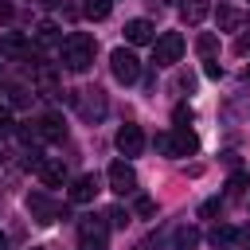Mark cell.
<instances>
[{
	"label": "cell",
	"instance_id": "6da1fadb",
	"mask_svg": "<svg viewBox=\"0 0 250 250\" xmlns=\"http://www.w3.org/2000/svg\"><path fill=\"white\" fill-rule=\"evenodd\" d=\"M90 62H94V35H86V31L66 35L62 39V66L82 74V70H90Z\"/></svg>",
	"mask_w": 250,
	"mask_h": 250
},
{
	"label": "cell",
	"instance_id": "7a4b0ae2",
	"mask_svg": "<svg viewBox=\"0 0 250 250\" xmlns=\"http://www.w3.org/2000/svg\"><path fill=\"white\" fill-rule=\"evenodd\" d=\"M105 242H109V223L98 215H86L78 223V246L82 250H105Z\"/></svg>",
	"mask_w": 250,
	"mask_h": 250
},
{
	"label": "cell",
	"instance_id": "3957f363",
	"mask_svg": "<svg viewBox=\"0 0 250 250\" xmlns=\"http://www.w3.org/2000/svg\"><path fill=\"white\" fill-rule=\"evenodd\" d=\"M184 55V35L180 31H164L156 43H152V62L156 66H176Z\"/></svg>",
	"mask_w": 250,
	"mask_h": 250
},
{
	"label": "cell",
	"instance_id": "277c9868",
	"mask_svg": "<svg viewBox=\"0 0 250 250\" xmlns=\"http://www.w3.org/2000/svg\"><path fill=\"white\" fill-rule=\"evenodd\" d=\"M109 66H113V78L117 82H137L141 78V59L129 51V47H117L109 55Z\"/></svg>",
	"mask_w": 250,
	"mask_h": 250
},
{
	"label": "cell",
	"instance_id": "5b68a950",
	"mask_svg": "<svg viewBox=\"0 0 250 250\" xmlns=\"http://www.w3.org/2000/svg\"><path fill=\"white\" fill-rule=\"evenodd\" d=\"M27 211H31V219H35V223H55L59 215L66 219V207H59L47 191H31V195H27Z\"/></svg>",
	"mask_w": 250,
	"mask_h": 250
},
{
	"label": "cell",
	"instance_id": "8992f818",
	"mask_svg": "<svg viewBox=\"0 0 250 250\" xmlns=\"http://www.w3.org/2000/svg\"><path fill=\"white\" fill-rule=\"evenodd\" d=\"M105 176H109V188H113L117 195H133V191H137V172H133L125 160H113Z\"/></svg>",
	"mask_w": 250,
	"mask_h": 250
},
{
	"label": "cell",
	"instance_id": "52a82bcc",
	"mask_svg": "<svg viewBox=\"0 0 250 250\" xmlns=\"http://www.w3.org/2000/svg\"><path fill=\"white\" fill-rule=\"evenodd\" d=\"M199 148V137L188 129V125H176L172 133H168V156H191Z\"/></svg>",
	"mask_w": 250,
	"mask_h": 250
},
{
	"label": "cell",
	"instance_id": "ba28073f",
	"mask_svg": "<svg viewBox=\"0 0 250 250\" xmlns=\"http://www.w3.org/2000/svg\"><path fill=\"white\" fill-rule=\"evenodd\" d=\"M78 113H82L86 121H98V117L105 113V94H102L98 86H90V90H78Z\"/></svg>",
	"mask_w": 250,
	"mask_h": 250
},
{
	"label": "cell",
	"instance_id": "9c48e42d",
	"mask_svg": "<svg viewBox=\"0 0 250 250\" xmlns=\"http://www.w3.org/2000/svg\"><path fill=\"white\" fill-rule=\"evenodd\" d=\"M113 141H117V152H121V156H141V148H145V133H141V125H121Z\"/></svg>",
	"mask_w": 250,
	"mask_h": 250
},
{
	"label": "cell",
	"instance_id": "30bf717a",
	"mask_svg": "<svg viewBox=\"0 0 250 250\" xmlns=\"http://www.w3.org/2000/svg\"><path fill=\"white\" fill-rule=\"evenodd\" d=\"M35 137L39 141H66V125H62V117L59 113H43L39 121H35Z\"/></svg>",
	"mask_w": 250,
	"mask_h": 250
},
{
	"label": "cell",
	"instance_id": "8fae6325",
	"mask_svg": "<svg viewBox=\"0 0 250 250\" xmlns=\"http://www.w3.org/2000/svg\"><path fill=\"white\" fill-rule=\"evenodd\" d=\"M125 39H129L133 47H141V43H156V27H152L148 20H129V23H125Z\"/></svg>",
	"mask_w": 250,
	"mask_h": 250
},
{
	"label": "cell",
	"instance_id": "7c38bea8",
	"mask_svg": "<svg viewBox=\"0 0 250 250\" xmlns=\"http://www.w3.org/2000/svg\"><path fill=\"white\" fill-rule=\"evenodd\" d=\"M94 195H98V176L94 172H86V176H78L70 184V203H90Z\"/></svg>",
	"mask_w": 250,
	"mask_h": 250
},
{
	"label": "cell",
	"instance_id": "4fadbf2b",
	"mask_svg": "<svg viewBox=\"0 0 250 250\" xmlns=\"http://www.w3.org/2000/svg\"><path fill=\"white\" fill-rule=\"evenodd\" d=\"M39 180H43L47 188H62V180H66L62 160H43V164H39Z\"/></svg>",
	"mask_w": 250,
	"mask_h": 250
},
{
	"label": "cell",
	"instance_id": "5bb4252c",
	"mask_svg": "<svg viewBox=\"0 0 250 250\" xmlns=\"http://www.w3.org/2000/svg\"><path fill=\"white\" fill-rule=\"evenodd\" d=\"M215 20H219V31H238L246 16H242L238 8H227V4H219V12H215Z\"/></svg>",
	"mask_w": 250,
	"mask_h": 250
},
{
	"label": "cell",
	"instance_id": "9a60e30c",
	"mask_svg": "<svg viewBox=\"0 0 250 250\" xmlns=\"http://www.w3.org/2000/svg\"><path fill=\"white\" fill-rule=\"evenodd\" d=\"M207 12H211V4H207V0H184V8H180L184 23H199Z\"/></svg>",
	"mask_w": 250,
	"mask_h": 250
},
{
	"label": "cell",
	"instance_id": "2e32d148",
	"mask_svg": "<svg viewBox=\"0 0 250 250\" xmlns=\"http://www.w3.org/2000/svg\"><path fill=\"white\" fill-rule=\"evenodd\" d=\"M207 238H211V246L219 250V246L238 242V230H234V227H227V223H219V227H211V234H207Z\"/></svg>",
	"mask_w": 250,
	"mask_h": 250
},
{
	"label": "cell",
	"instance_id": "e0dca14e",
	"mask_svg": "<svg viewBox=\"0 0 250 250\" xmlns=\"http://www.w3.org/2000/svg\"><path fill=\"white\" fill-rule=\"evenodd\" d=\"M199 246V230L195 227H180L176 238H172V250H195Z\"/></svg>",
	"mask_w": 250,
	"mask_h": 250
},
{
	"label": "cell",
	"instance_id": "ac0fdd59",
	"mask_svg": "<svg viewBox=\"0 0 250 250\" xmlns=\"http://www.w3.org/2000/svg\"><path fill=\"white\" fill-rule=\"evenodd\" d=\"M109 4H113V0H86V4H82V16H86V20H105V16H109Z\"/></svg>",
	"mask_w": 250,
	"mask_h": 250
},
{
	"label": "cell",
	"instance_id": "d6986e66",
	"mask_svg": "<svg viewBox=\"0 0 250 250\" xmlns=\"http://www.w3.org/2000/svg\"><path fill=\"white\" fill-rule=\"evenodd\" d=\"M31 35H35V43H55V39H59V23H55V20H43Z\"/></svg>",
	"mask_w": 250,
	"mask_h": 250
},
{
	"label": "cell",
	"instance_id": "ffe728a7",
	"mask_svg": "<svg viewBox=\"0 0 250 250\" xmlns=\"http://www.w3.org/2000/svg\"><path fill=\"white\" fill-rule=\"evenodd\" d=\"M215 47H219V39H215V35H199V39H195V51H199L203 59H207V55H211Z\"/></svg>",
	"mask_w": 250,
	"mask_h": 250
},
{
	"label": "cell",
	"instance_id": "44dd1931",
	"mask_svg": "<svg viewBox=\"0 0 250 250\" xmlns=\"http://www.w3.org/2000/svg\"><path fill=\"white\" fill-rule=\"evenodd\" d=\"M242 188H246V172H234L227 180V195H242Z\"/></svg>",
	"mask_w": 250,
	"mask_h": 250
},
{
	"label": "cell",
	"instance_id": "7402d4cb",
	"mask_svg": "<svg viewBox=\"0 0 250 250\" xmlns=\"http://www.w3.org/2000/svg\"><path fill=\"white\" fill-rule=\"evenodd\" d=\"M137 215H156V199H148V195H137Z\"/></svg>",
	"mask_w": 250,
	"mask_h": 250
},
{
	"label": "cell",
	"instance_id": "603a6c76",
	"mask_svg": "<svg viewBox=\"0 0 250 250\" xmlns=\"http://www.w3.org/2000/svg\"><path fill=\"white\" fill-rule=\"evenodd\" d=\"M219 207H223V199H207V203L199 207V215H203V219H211V215H219Z\"/></svg>",
	"mask_w": 250,
	"mask_h": 250
},
{
	"label": "cell",
	"instance_id": "cb8c5ba5",
	"mask_svg": "<svg viewBox=\"0 0 250 250\" xmlns=\"http://www.w3.org/2000/svg\"><path fill=\"white\" fill-rule=\"evenodd\" d=\"M172 117H176V125H188V121H191V105H176Z\"/></svg>",
	"mask_w": 250,
	"mask_h": 250
},
{
	"label": "cell",
	"instance_id": "d4e9b609",
	"mask_svg": "<svg viewBox=\"0 0 250 250\" xmlns=\"http://www.w3.org/2000/svg\"><path fill=\"white\" fill-rule=\"evenodd\" d=\"M105 219H109V223H113V227H125V223H129V215H125V211H121V207H113V211H109V215H105Z\"/></svg>",
	"mask_w": 250,
	"mask_h": 250
},
{
	"label": "cell",
	"instance_id": "484cf974",
	"mask_svg": "<svg viewBox=\"0 0 250 250\" xmlns=\"http://www.w3.org/2000/svg\"><path fill=\"white\" fill-rule=\"evenodd\" d=\"M203 74H207V78H219V74H223V66H219L215 59H207V66H203Z\"/></svg>",
	"mask_w": 250,
	"mask_h": 250
},
{
	"label": "cell",
	"instance_id": "4316f807",
	"mask_svg": "<svg viewBox=\"0 0 250 250\" xmlns=\"http://www.w3.org/2000/svg\"><path fill=\"white\" fill-rule=\"evenodd\" d=\"M4 133H12V117H8V113H0V137H4Z\"/></svg>",
	"mask_w": 250,
	"mask_h": 250
},
{
	"label": "cell",
	"instance_id": "83f0119b",
	"mask_svg": "<svg viewBox=\"0 0 250 250\" xmlns=\"http://www.w3.org/2000/svg\"><path fill=\"white\" fill-rule=\"evenodd\" d=\"M4 20H12V4H8V0H0V23H4Z\"/></svg>",
	"mask_w": 250,
	"mask_h": 250
},
{
	"label": "cell",
	"instance_id": "f1b7e54d",
	"mask_svg": "<svg viewBox=\"0 0 250 250\" xmlns=\"http://www.w3.org/2000/svg\"><path fill=\"white\" fill-rule=\"evenodd\" d=\"M238 246H242V250H250V227H246V230L238 234Z\"/></svg>",
	"mask_w": 250,
	"mask_h": 250
},
{
	"label": "cell",
	"instance_id": "f546056e",
	"mask_svg": "<svg viewBox=\"0 0 250 250\" xmlns=\"http://www.w3.org/2000/svg\"><path fill=\"white\" fill-rule=\"evenodd\" d=\"M0 250H8V234H0Z\"/></svg>",
	"mask_w": 250,
	"mask_h": 250
},
{
	"label": "cell",
	"instance_id": "4dcf8cb0",
	"mask_svg": "<svg viewBox=\"0 0 250 250\" xmlns=\"http://www.w3.org/2000/svg\"><path fill=\"white\" fill-rule=\"evenodd\" d=\"M137 250H152V242H141V246H137Z\"/></svg>",
	"mask_w": 250,
	"mask_h": 250
},
{
	"label": "cell",
	"instance_id": "1f68e13d",
	"mask_svg": "<svg viewBox=\"0 0 250 250\" xmlns=\"http://www.w3.org/2000/svg\"><path fill=\"white\" fill-rule=\"evenodd\" d=\"M47 4H51V0H47Z\"/></svg>",
	"mask_w": 250,
	"mask_h": 250
},
{
	"label": "cell",
	"instance_id": "d6a6232c",
	"mask_svg": "<svg viewBox=\"0 0 250 250\" xmlns=\"http://www.w3.org/2000/svg\"><path fill=\"white\" fill-rule=\"evenodd\" d=\"M35 250H39V246H35Z\"/></svg>",
	"mask_w": 250,
	"mask_h": 250
}]
</instances>
